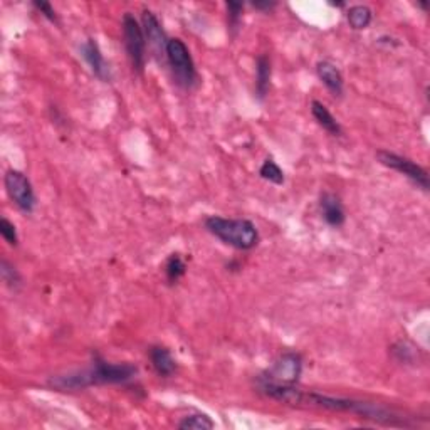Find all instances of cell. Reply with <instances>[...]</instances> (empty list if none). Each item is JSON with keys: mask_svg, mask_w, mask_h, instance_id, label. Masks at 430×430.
Segmentation results:
<instances>
[{"mask_svg": "<svg viewBox=\"0 0 430 430\" xmlns=\"http://www.w3.org/2000/svg\"><path fill=\"white\" fill-rule=\"evenodd\" d=\"M138 373V368L130 363H108L96 358L95 365L88 370L61 375L51 380L59 390H79L93 385H113V383H126L133 380Z\"/></svg>", "mask_w": 430, "mask_h": 430, "instance_id": "cell-1", "label": "cell"}, {"mask_svg": "<svg viewBox=\"0 0 430 430\" xmlns=\"http://www.w3.org/2000/svg\"><path fill=\"white\" fill-rule=\"evenodd\" d=\"M205 229L226 246L237 251H251L259 244V231L249 219H226L210 215L205 219Z\"/></svg>", "mask_w": 430, "mask_h": 430, "instance_id": "cell-2", "label": "cell"}, {"mask_svg": "<svg viewBox=\"0 0 430 430\" xmlns=\"http://www.w3.org/2000/svg\"><path fill=\"white\" fill-rule=\"evenodd\" d=\"M167 61L180 88L192 90L197 84V69H195V63L184 41L177 39V37L175 39H168Z\"/></svg>", "mask_w": 430, "mask_h": 430, "instance_id": "cell-3", "label": "cell"}, {"mask_svg": "<svg viewBox=\"0 0 430 430\" xmlns=\"http://www.w3.org/2000/svg\"><path fill=\"white\" fill-rule=\"evenodd\" d=\"M123 39L133 69L142 74L147 63V39H145L142 24L132 12H126L123 16Z\"/></svg>", "mask_w": 430, "mask_h": 430, "instance_id": "cell-4", "label": "cell"}, {"mask_svg": "<svg viewBox=\"0 0 430 430\" xmlns=\"http://www.w3.org/2000/svg\"><path fill=\"white\" fill-rule=\"evenodd\" d=\"M4 185L9 199L17 205L22 212L32 214L36 209V194L31 180L26 174L19 170H7L4 175Z\"/></svg>", "mask_w": 430, "mask_h": 430, "instance_id": "cell-5", "label": "cell"}, {"mask_svg": "<svg viewBox=\"0 0 430 430\" xmlns=\"http://www.w3.org/2000/svg\"><path fill=\"white\" fill-rule=\"evenodd\" d=\"M303 373V358L301 355L288 352L283 353L273 367L268 368L263 375L259 377V380L281 383V385H296Z\"/></svg>", "mask_w": 430, "mask_h": 430, "instance_id": "cell-6", "label": "cell"}, {"mask_svg": "<svg viewBox=\"0 0 430 430\" xmlns=\"http://www.w3.org/2000/svg\"><path fill=\"white\" fill-rule=\"evenodd\" d=\"M378 162L382 163V165L392 168V170L399 172L404 177H407L410 182H414L415 185L420 187V189L427 192L429 190V174L425 168H422L420 165H417L414 160H410V158L397 155V153L387 152V150H380V152L377 153Z\"/></svg>", "mask_w": 430, "mask_h": 430, "instance_id": "cell-7", "label": "cell"}, {"mask_svg": "<svg viewBox=\"0 0 430 430\" xmlns=\"http://www.w3.org/2000/svg\"><path fill=\"white\" fill-rule=\"evenodd\" d=\"M142 27H143V34H145V39H147L148 48L155 53L157 58L167 59L168 39L165 36V31L162 29L160 21H158L157 16L152 11H143Z\"/></svg>", "mask_w": 430, "mask_h": 430, "instance_id": "cell-8", "label": "cell"}, {"mask_svg": "<svg viewBox=\"0 0 430 430\" xmlns=\"http://www.w3.org/2000/svg\"><path fill=\"white\" fill-rule=\"evenodd\" d=\"M81 53L84 61H86L88 66H90L93 74H95L98 79H101V81L105 83L111 81V68L95 39H88L84 42L81 46Z\"/></svg>", "mask_w": 430, "mask_h": 430, "instance_id": "cell-9", "label": "cell"}, {"mask_svg": "<svg viewBox=\"0 0 430 430\" xmlns=\"http://www.w3.org/2000/svg\"><path fill=\"white\" fill-rule=\"evenodd\" d=\"M320 210L325 222L331 227H341L347 221V214H345V207L341 204L338 195L331 194V192H325L320 199Z\"/></svg>", "mask_w": 430, "mask_h": 430, "instance_id": "cell-10", "label": "cell"}, {"mask_svg": "<svg viewBox=\"0 0 430 430\" xmlns=\"http://www.w3.org/2000/svg\"><path fill=\"white\" fill-rule=\"evenodd\" d=\"M318 78L321 79V83L328 88L330 93L333 96L343 95V76H341L340 69L336 68V64L331 61H320L316 64Z\"/></svg>", "mask_w": 430, "mask_h": 430, "instance_id": "cell-11", "label": "cell"}, {"mask_svg": "<svg viewBox=\"0 0 430 430\" xmlns=\"http://www.w3.org/2000/svg\"><path fill=\"white\" fill-rule=\"evenodd\" d=\"M150 362H152L153 368L158 375L163 378L172 377L177 372V362L172 357L170 350L165 347H152L150 348Z\"/></svg>", "mask_w": 430, "mask_h": 430, "instance_id": "cell-12", "label": "cell"}, {"mask_svg": "<svg viewBox=\"0 0 430 430\" xmlns=\"http://www.w3.org/2000/svg\"><path fill=\"white\" fill-rule=\"evenodd\" d=\"M311 115L313 118L316 120V123L320 125L326 133H330L331 137H341V135H343V130H341L338 120L330 113L328 108L322 105L321 101H311Z\"/></svg>", "mask_w": 430, "mask_h": 430, "instance_id": "cell-13", "label": "cell"}, {"mask_svg": "<svg viewBox=\"0 0 430 430\" xmlns=\"http://www.w3.org/2000/svg\"><path fill=\"white\" fill-rule=\"evenodd\" d=\"M271 84V59L266 54H261L256 61V96L263 101L269 93Z\"/></svg>", "mask_w": 430, "mask_h": 430, "instance_id": "cell-14", "label": "cell"}, {"mask_svg": "<svg viewBox=\"0 0 430 430\" xmlns=\"http://www.w3.org/2000/svg\"><path fill=\"white\" fill-rule=\"evenodd\" d=\"M373 12L370 7L367 6H353L348 9L347 12V21L352 29L355 31H363L372 24Z\"/></svg>", "mask_w": 430, "mask_h": 430, "instance_id": "cell-15", "label": "cell"}, {"mask_svg": "<svg viewBox=\"0 0 430 430\" xmlns=\"http://www.w3.org/2000/svg\"><path fill=\"white\" fill-rule=\"evenodd\" d=\"M214 427H215V422L205 414L187 415V417H184V420H180L179 424V429L182 430H207Z\"/></svg>", "mask_w": 430, "mask_h": 430, "instance_id": "cell-16", "label": "cell"}, {"mask_svg": "<svg viewBox=\"0 0 430 430\" xmlns=\"http://www.w3.org/2000/svg\"><path fill=\"white\" fill-rule=\"evenodd\" d=\"M185 269H187V266L184 263V259H182V256L180 254H172L167 259V264H165V274H167L168 283H170V284L179 283L182 276L185 274Z\"/></svg>", "mask_w": 430, "mask_h": 430, "instance_id": "cell-17", "label": "cell"}, {"mask_svg": "<svg viewBox=\"0 0 430 430\" xmlns=\"http://www.w3.org/2000/svg\"><path fill=\"white\" fill-rule=\"evenodd\" d=\"M259 175L263 177L264 180H268L274 185H283L284 184V172L281 170V167H279L274 160H271V158H268V160H266L263 165H261Z\"/></svg>", "mask_w": 430, "mask_h": 430, "instance_id": "cell-18", "label": "cell"}, {"mask_svg": "<svg viewBox=\"0 0 430 430\" xmlns=\"http://www.w3.org/2000/svg\"><path fill=\"white\" fill-rule=\"evenodd\" d=\"M0 274H2V281L6 283V286L11 289H17L22 284L21 274H19L17 269L6 259H2V263H0Z\"/></svg>", "mask_w": 430, "mask_h": 430, "instance_id": "cell-19", "label": "cell"}, {"mask_svg": "<svg viewBox=\"0 0 430 430\" xmlns=\"http://www.w3.org/2000/svg\"><path fill=\"white\" fill-rule=\"evenodd\" d=\"M226 9H227L229 31H231L232 36H236V32L241 26V19H242V11H244V6H242V4H237V2H227Z\"/></svg>", "mask_w": 430, "mask_h": 430, "instance_id": "cell-20", "label": "cell"}, {"mask_svg": "<svg viewBox=\"0 0 430 430\" xmlns=\"http://www.w3.org/2000/svg\"><path fill=\"white\" fill-rule=\"evenodd\" d=\"M0 236L4 237V241H6L9 246L16 247L19 244L17 229H16V226H14V222H11L6 217L0 219Z\"/></svg>", "mask_w": 430, "mask_h": 430, "instance_id": "cell-21", "label": "cell"}, {"mask_svg": "<svg viewBox=\"0 0 430 430\" xmlns=\"http://www.w3.org/2000/svg\"><path fill=\"white\" fill-rule=\"evenodd\" d=\"M32 6H34L37 11H39L42 16H44L46 19H49L51 22H58V16H56V11H54V7L51 6L49 2H44V0H36L34 4H32Z\"/></svg>", "mask_w": 430, "mask_h": 430, "instance_id": "cell-22", "label": "cell"}, {"mask_svg": "<svg viewBox=\"0 0 430 430\" xmlns=\"http://www.w3.org/2000/svg\"><path fill=\"white\" fill-rule=\"evenodd\" d=\"M394 353L399 355L400 362H412L414 360V350L409 347L407 343H399L394 347Z\"/></svg>", "mask_w": 430, "mask_h": 430, "instance_id": "cell-23", "label": "cell"}, {"mask_svg": "<svg viewBox=\"0 0 430 430\" xmlns=\"http://www.w3.org/2000/svg\"><path fill=\"white\" fill-rule=\"evenodd\" d=\"M276 6H278L276 2H254L252 4V7H256L257 11H264V12L273 11V9H276Z\"/></svg>", "mask_w": 430, "mask_h": 430, "instance_id": "cell-24", "label": "cell"}]
</instances>
